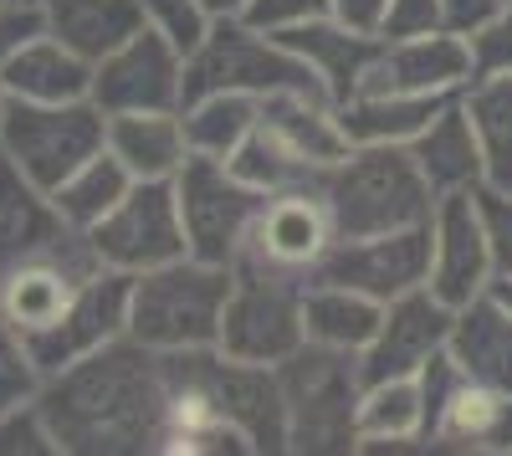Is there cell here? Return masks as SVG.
<instances>
[{
    "mask_svg": "<svg viewBox=\"0 0 512 456\" xmlns=\"http://www.w3.org/2000/svg\"><path fill=\"white\" fill-rule=\"evenodd\" d=\"M446 354L461 364V375L472 385L512 395V313L492 293L456 308Z\"/></svg>",
    "mask_w": 512,
    "mask_h": 456,
    "instance_id": "7402d4cb",
    "label": "cell"
},
{
    "mask_svg": "<svg viewBox=\"0 0 512 456\" xmlns=\"http://www.w3.org/2000/svg\"><path fill=\"white\" fill-rule=\"evenodd\" d=\"M456 93H354L338 108L349 144H410Z\"/></svg>",
    "mask_w": 512,
    "mask_h": 456,
    "instance_id": "4316f807",
    "label": "cell"
},
{
    "mask_svg": "<svg viewBox=\"0 0 512 456\" xmlns=\"http://www.w3.org/2000/svg\"><path fill=\"white\" fill-rule=\"evenodd\" d=\"M410 154H415L420 175H425V185H431L436 200L441 195H456V190H477L487 180L482 144H477L472 118H466V108H461V93L410 139Z\"/></svg>",
    "mask_w": 512,
    "mask_h": 456,
    "instance_id": "cb8c5ba5",
    "label": "cell"
},
{
    "mask_svg": "<svg viewBox=\"0 0 512 456\" xmlns=\"http://www.w3.org/2000/svg\"><path fill=\"white\" fill-rule=\"evenodd\" d=\"M0 456H62V441L36 400L0 416Z\"/></svg>",
    "mask_w": 512,
    "mask_h": 456,
    "instance_id": "8d00e7d4",
    "label": "cell"
},
{
    "mask_svg": "<svg viewBox=\"0 0 512 456\" xmlns=\"http://www.w3.org/2000/svg\"><path fill=\"white\" fill-rule=\"evenodd\" d=\"M128 287H134V277L128 272H113V267H98L88 282L77 287V298L67 303V313L47 328H36V334H21L41 380L62 375L67 364L88 359L98 349H108L113 339L128 334Z\"/></svg>",
    "mask_w": 512,
    "mask_h": 456,
    "instance_id": "7c38bea8",
    "label": "cell"
},
{
    "mask_svg": "<svg viewBox=\"0 0 512 456\" xmlns=\"http://www.w3.org/2000/svg\"><path fill=\"white\" fill-rule=\"evenodd\" d=\"M190 375L210 390L221 416L246 436L251 451H287V405H282V385H277V364H251V359H231L221 349H180Z\"/></svg>",
    "mask_w": 512,
    "mask_h": 456,
    "instance_id": "8fae6325",
    "label": "cell"
},
{
    "mask_svg": "<svg viewBox=\"0 0 512 456\" xmlns=\"http://www.w3.org/2000/svg\"><path fill=\"white\" fill-rule=\"evenodd\" d=\"M303 287L297 277L262 272V267H236L231 298L221 313V354L251 359V364H282L308 344L303 334Z\"/></svg>",
    "mask_w": 512,
    "mask_h": 456,
    "instance_id": "ba28073f",
    "label": "cell"
},
{
    "mask_svg": "<svg viewBox=\"0 0 512 456\" xmlns=\"http://www.w3.org/2000/svg\"><path fill=\"white\" fill-rule=\"evenodd\" d=\"M185 88V52L144 26L118 52L93 62V103L103 113H144V108H180Z\"/></svg>",
    "mask_w": 512,
    "mask_h": 456,
    "instance_id": "5bb4252c",
    "label": "cell"
},
{
    "mask_svg": "<svg viewBox=\"0 0 512 456\" xmlns=\"http://www.w3.org/2000/svg\"><path fill=\"white\" fill-rule=\"evenodd\" d=\"M272 36L318 77V88L328 93L333 108H344L364 88V77H369V67L379 57V36L374 31H354L338 16H318V21H303V26L272 31Z\"/></svg>",
    "mask_w": 512,
    "mask_h": 456,
    "instance_id": "d6986e66",
    "label": "cell"
},
{
    "mask_svg": "<svg viewBox=\"0 0 512 456\" xmlns=\"http://www.w3.org/2000/svg\"><path fill=\"white\" fill-rule=\"evenodd\" d=\"M497 6H502V0H441L446 26H451V31H461V36L472 31V26H482V21H487Z\"/></svg>",
    "mask_w": 512,
    "mask_h": 456,
    "instance_id": "ee69618b",
    "label": "cell"
},
{
    "mask_svg": "<svg viewBox=\"0 0 512 456\" xmlns=\"http://www.w3.org/2000/svg\"><path fill=\"white\" fill-rule=\"evenodd\" d=\"M88 246L103 267L128 272V277L190 257L175 180H134L113 211L98 226H88Z\"/></svg>",
    "mask_w": 512,
    "mask_h": 456,
    "instance_id": "9c48e42d",
    "label": "cell"
},
{
    "mask_svg": "<svg viewBox=\"0 0 512 456\" xmlns=\"http://www.w3.org/2000/svg\"><path fill=\"white\" fill-rule=\"evenodd\" d=\"M210 93H318V77L297 62L277 36L256 31L241 16H216L205 31V41L185 57V88H180V108Z\"/></svg>",
    "mask_w": 512,
    "mask_h": 456,
    "instance_id": "5b68a950",
    "label": "cell"
},
{
    "mask_svg": "<svg viewBox=\"0 0 512 456\" xmlns=\"http://www.w3.org/2000/svg\"><path fill=\"white\" fill-rule=\"evenodd\" d=\"M41 16H47V31L57 41H67L88 62H103L134 31H144L139 0H41Z\"/></svg>",
    "mask_w": 512,
    "mask_h": 456,
    "instance_id": "484cf974",
    "label": "cell"
},
{
    "mask_svg": "<svg viewBox=\"0 0 512 456\" xmlns=\"http://www.w3.org/2000/svg\"><path fill=\"white\" fill-rule=\"evenodd\" d=\"M0 149H6L41 190H57L72 170H82L93 154L108 149V113L93 98H77V103L11 98L6 103V129H0Z\"/></svg>",
    "mask_w": 512,
    "mask_h": 456,
    "instance_id": "8992f818",
    "label": "cell"
},
{
    "mask_svg": "<svg viewBox=\"0 0 512 456\" xmlns=\"http://www.w3.org/2000/svg\"><path fill=\"white\" fill-rule=\"evenodd\" d=\"M77 236V226L62 221L52 190H41L21 164L0 149V272L26 262V257H47Z\"/></svg>",
    "mask_w": 512,
    "mask_h": 456,
    "instance_id": "ffe728a7",
    "label": "cell"
},
{
    "mask_svg": "<svg viewBox=\"0 0 512 456\" xmlns=\"http://www.w3.org/2000/svg\"><path fill=\"white\" fill-rule=\"evenodd\" d=\"M175 195H180V221H185V246L200 262H221L231 267L236 252L246 246L256 216H262L267 195L246 185L226 159L210 154H190L185 170L175 175Z\"/></svg>",
    "mask_w": 512,
    "mask_h": 456,
    "instance_id": "52a82bcc",
    "label": "cell"
},
{
    "mask_svg": "<svg viewBox=\"0 0 512 456\" xmlns=\"http://www.w3.org/2000/svg\"><path fill=\"white\" fill-rule=\"evenodd\" d=\"M328 6H333V16L344 26L379 36V21H384V6H390V0H328Z\"/></svg>",
    "mask_w": 512,
    "mask_h": 456,
    "instance_id": "7bdbcfd3",
    "label": "cell"
},
{
    "mask_svg": "<svg viewBox=\"0 0 512 456\" xmlns=\"http://www.w3.org/2000/svg\"><path fill=\"white\" fill-rule=\"evenodd\" d=\"M487 293H492V298H497V303L512 313V277H492V287H487Z\"/></svg>",
    "mask_w": 512,
    "mask_h": 456,
    "instance_id": "bcb514c9",
    "label": "cell"
},
{
    "mask_svg": "<svg viewBox=\"0 0 512 456\" xmlns=\"http://www.w3.org/2000/svg\"><path fill=\"white\" fill-rule=\"evenodd\" d=\"M190 154H210V159H231L241 149V139L262 123V98L256 93H210L180 108Z\"/></svg>",
    "mask_w": 512,
    "mask_h": 456,
    "instance_id": "d6a6232c",
    "label": "cell"
},
{
    "mask_svg": "<svg viewBox=\"0 0 512 456\" xmlns=\"http://www.w3.org/2000/svg\"><path fill=\"white\" fill-rule=\"evenodd\" d=\"M0 6H16V0H0Z\"/></svg>",
    "mask_w": 512,
    "mask_h": 456,
    "instance_id": "c3c4849f",
    "label": "cell"
},
{
    "mask_svg": "<svg viewBox=\"0 0 512 456\" xmlns=\"http://www.w3.org/2000/svg\"><path fill=\"white\" fill-rule=\"evenodd\" d=\"M451 318H456V308L431 293V282L390 298V303H384V318H379V334L359 354V380L374 385V380L420 375V364L446 349Z\"/></svg>",
    "mask_w": 512,
    "mask_h": 456,
    "instance_id": "e0dca14e",
    "label": "cell"
},
{
    "mask_svg": "<svg viewBox=\"0 0 512 456\" xmlns=\"http://www.w3.org/2000/svg\"><path fill=\"white\" fill-rule=\"evenodd\" d=\"M318 16H333L328 0H246L241 21H251L256 31H287V26H303V21H318Z\"/></svg>",
    "mask_w": 512,
    "mask_h": 456,
    "instance_id": "ab89813d",
    "label": "cell"
},
{
    "mask_svg": "<svg viewBox=\"0 0 512 456\" xmlns=\"http://www.w3.org/2000/svg\"><path fill=\"white\" fill-rule=\"evenodd\" d=\"M328 246H333V221H328L323 195L287 190V195H267L262 216H256V226L231 267H262V272L308 282Z\"/></svg>",
    "mask_w": 512,
    "mask_h": 456,
    "instance_id": "4fadbf2b",
    "label": "cell"
},
{
    "mask_svg": "<svg viewBox=\"0 0 512 456\" xmlns=\"http://www.w3.org/2000/svg\"><path fill=\"white\" fill-rule=\"evenodd\" d=\"M425 410H420V380H374L359 395V451H425Z\"/></svg>",
    "mask_w": 512,
    "mask_h": 456,
    "instance_id": "f546056e",
    "label": "cell"
},
{
    "mask_svg": "<svg viewBox=\"0 0 512 456\" xmlns=\"http://www.w3.org/2000/svg\"><path fill=\"white\" fill-rule=\"evenodd\" d=\"M441 26H446L441 0H390L384 21H379V36L400 41V36H425V31H441Z\"/></svg>",
    "mask_w": 512,
    "mask_h": 456,
    "instance_id": "60d3db41",
    "label": "cell"
},
{
    "mask_svg": "<svg viewBox=\"0 0 512 456\" xmlns=\"http://www.w3.org/2000/svg\"><path fill=\"white\" fill-rule=\"evenodd\" d=\"M277 385L287 405V451L338 456L359 451V354L303 344L277 364Z\"/></svg>",
    "mask_w": 512,
    "mask_h": 456,
    "instance_id": "277c9868",
    "label": "cell"
},
{
    "mask_svg": "<svg viewBox=\"0 0 512 456\" xmlns=\"http://www.w3.org/2000/svg\"><path fill=\"white\" fill-rule=\"evenodd\" d=\"M477 205L487 221V241H492V267L497 277H512V190L477 185Z\"/></svg>",
    "mask_w": 512,
    "mask_h": 456,
    "instance_id": "f35d334b",
    "label": "cell"
},
{
    "mask_svg": "<svg viewBox=\"0 0 512 456\" xmlns=\"http://www.w3.org/2000/svg\"><path fill=\"white\" fill-rule=\"evenodd\" d=\"M200 6H205L210 16H241V11H246V0H200Z\"/></svg>",
    "mask_w": 512,
    "mask_h": 456,
    "instance_id": "f6af8a7d",
    "label": "cell"
},
{
    "mask_svg": "<svg viewBox=\"0 0 512 456\" xmlns=\"http://www.w3.org/2000/svg\"><path fill=\"white\" fill-rule=\"evenodd\" d=\"M236 267L175 257L149 267L128 287V339H139L159 354L169 349H216L221 344V313L231 298Z\"/></svg>",
    "mask_w": 512,
    "mask_h": 456,
    "instance_id": "3957f363",
    "label": "cell"
},
{
    "mask_svg": "<svg viewBox=\"0 0 512 456\" xmlns=\"http://www.w3.org/2000/svg\"><path fill=\"white\" fill-rule=\"evenodd\" d=\"M318 195L328 205L333 236H379L436 216V195L410 144H354L323 170Z\"/></svg>",
    "mask_w": 512,
    "mask_h": 456,
    "instance_id": "7a4b0ae2",
    "label": "cell"
},
{
    "mask_svg": "<svg viewBox=\"0 0 512 456\" xmlns=\"http://www.w3.org/2000/svg\"><path fill=\"white\" fill-rule=\"evenodd\" d=\"M262 123L313 164H338L354 149L344 123H338V108L318 93H267L262 98Z\"/></svg>",
    "mask_w": 512,
    "mask_h": 456,
    "instance_id": "f1b7e54d",
    "label": "cell"
},
{
    "mask_svg": "<svg viewBox=\"0 0 512 456\" xmlns=\"http://www.w3.org/2000/svg\"><path fill=\"white\" fill-rule=\"evenodd\" d=\"M6 103H11V93L0 88V129H6Z\"/></svg>",
    "mask_w": 512,
    "mask_h": 456,
    "instance_id": "7dc6e473",
    "label": "cell"
},
{
    "mask_svg": "<svg viewBox=\"0 0 512 456\" xmlns=\"http://www.w3.org/2000/svg\"><path fill=\"white\" fill-rule=\"evenodd\" d=\"M0 88L26 103H77L93 98V62L77 57L52 31H36L0 62Z\"/></svg>",
    "mask_w": 512,
    "mask_h": 456,
    "instance_id": "44dd1931",
    "label": "cell"
},
{
    "mask_svg": "<svg viewBox=\"0 0 512 456\" xmlns=\"http://www.w3.org/2000/svg\"><path fill=\"white\" fill-rule=\"evenodd\" d=\"M226 164H231L246 185L262 190V195H287V190H313V195H318V180H323V170H328V164L303 159L287 139H277L267 123H256V129L241 139V149H236Z\"/></svg>",
    "mask_w": 512,
    "mask_h": 456,
    "instance_id": "1f68e13d",
    "label": "cell"
},
{
    "mask_svg": "<svg viewBox=\"0 0 512 456\" xmlns=\"http://www.w3.org/2000/svg\"><path fill=\"white\" fill-rule=\"evenodd\" d=\"M139 6H144V26H154L169 47L185 52V57L200 47L210 21H216V16L200 6V0H139Z\"/></svg>",
    "mask_w": 512,
    "mask_h": 456,
    "instance_id": "e575fe53",
    "label": "cell"
},
{
    "mask_svg": "<svg viewBox=\"0 0 512 456\" xmlns=\"http://www.w3.org/2000/svg\"><path fill=\"white\" fill-rule=\"evenodd\" d=\"M379 318H384V303L354 293V287H333V282H308L303 287V334H308V344L364 354L369 339L379 334Z\"/></svg>",
    "mask_w": 512,
    "mask_h": 456,
    "instance_id": "83f0119b",
    "label": "cell"
},
{
    "mask_svg": "<svg viewBox=\"0 0 512 456\" xmlns=\"http://www.w3.org/2000/svg\"><path fill=\"white\" fill-rule=\"evenodd\" d=\"M466 52H472V77H507L512 72V0L466 31Z\"/></svg>",
    "mask_w": 512,
    "mask_h": 456,
    "instance_id": "74e56055",
    "label": "cell"
},
{
    "mask_svg": "<svg viewBox=\"0 0 512 456\" xmlns=\"http://www.w3.org/2000/svg\"><path fill=\"white\" fill-rule=\"evenodd\" d=\"M472 82V52L466 36L441 26L425 36H379V57L359 93H461Z\"/></svg>",
    "mask_w": 512,
    "mask_h": 456,
    "instance_id": "ac0fdd59",
    "label": "cell"
},
{
    "mask_svg": "<svg viewBox=\"0 0 512 456\" xmlns=\"http://www.w3.org/2000/svg\"><path fill=\"white\" fill-rule=\"evenodd\" d=\"M36 31H47L41 0H16V6H0V62H6L21 41H31Z\"/></svg>",
    "mask_w": 512,
    "mask_h": 456,
    "instance_id": "b9f144b4",
    "label": "cell"
},
{
    "mask_svg": "<svg viewBox=\"0 0 512 456\" xmlns=\"http://www.w3.org/2000/svg\"><path fill=\"white\" fill-rule=\"evenodd\" d=\"M461 108L482 144V185L512 190V72L507 77H472L461 88Z\"/></svg>",
    "mask_w": 512,
    "mask_h": 456,
    "instance_id": "4dcf8cb0",
    "label": "cell"
},
{
    "mask_svg": "<svg viewBox=\"0 0 512 456\" xmlns=\"http://www.w3.org/2000/svg\"><path fill=\"white\" fill-rule=\"evenodd\" d=\"M103 262L93 257L88 231H77L62 252L47 257H26L16 267L0 272V318H6L16 334H36L67 313V303L77 298V287L88 282Z\"/></svg>",
    "mask_w": 512,
    "mask_h": 456,
    "instance_id": "2e32d148",
    "label": "cell"
},
{
    "mask_svg": "<svg viewBox=\"0 0 512 456\" xmlns=\"http://www.w3.org/2000/svg\"><path fill=\"white\" fill-rule=\"evenodd\" d=\"M36 395H41V369H36L26 339L0 318V416L26 405V400H36Z\"/></svg>",
    "mask_w": 512,
    "mask_h": 456,
    "instance_id": "d590c367",
    "label": "cell"
},
{
    "mask_svg": "<svg viewBox=\"0 0 512 456\" xmlns=\"http://www.w3.org/2000/svg\"><path fill=\"white\" fill-rule=\"evenodd\" d=\"M36 405L67 451L82 456H139L164 451L169 421V375L164 354L139 339H113L108 349L67 364L62 375L41 380Z\"/></svg>",
    "mask_w": 512,
    "mask_h": 456,
    "instance_id": "6da1fadb",
    "label": "cell"
},
{
    "mask_svg": "<svg viewBox=\"0 0 512 456\" xmlns=\"http://www.w3.org/2000/svg\"><path fill=\"white\" fill-rule=\"evenodd\" d=\"M492 277L497 267H492V241H487L477 190L441 195L436 216H431V293L461 308V303L482 298Z\"/></svg>",
    "mask_w": 512,
    "mask_h": 456,
    "instance_id": "9a60e30c",
    "label": "cell"
},
{
    "mask_svg": "<svg viewBox=\"0 0 512 456\" xmlns=\"http://www.w3.org/2000/svg\"><path fill=\"white\" fill-rule=\"evenodd\" d=\"M108 154L134 180H175L185 170V159H190L180 108L108 113Z\"/></svg>",
    "mask_w": 512,
    "mask_h": 456,
    "instance_id": "603a6c76",
    "label": "cell"
},
{
    "mask_svg": "<svg viewBox=\"0 0 512 456\" xmlns=\"http://www.w3.org/2000/svg\"><path fill=\"white\" fill-rule=\"evenodd\" d=\"M431 451H477V456H512V395L487 390L466 380L446 410L436 416L431 436H425Z\"/></svg>",
    "mask_w": 512,
    "mask_h": 456,
    "instance_id": "d4e9b609",
    "label": "cell"
},
{
    "mask_svg": "<svg viewBox=\"0 0 512 456\" xmlns=\"http://www.w3.org/2000/svg\"><path fill=\"white\" fill-rule=\"evenodd\" d=\"M128 185H134V175H128L123 164L103 149V154H93L88 164H82V170H72V175L52 190V200H57V211H62L67 226L88 231V226H98L113 205L123 200Z\"/></svg>",
    "mask_w": 512,
    "mask_h": 456,
    "instance_id": "836d02e7",
    "label": "cell"
},
{
    "mask_svg": "<svg viewBox=\"0 0 512 456\" xmlns=\"http://www.w3.org/2000/svg\"><path fill=\"white\" fill-rule=\"evenodd\" d=\"M308 282L354 287V293L390 303L410 287L431 282V221L379 231V236H333V246L318 257Z\"/></svg>",
    "mask_w": 512,
    "mask_h": 456,
    "instance_id": "30bf717a",
    "label": "cell"
}]
</instances>
